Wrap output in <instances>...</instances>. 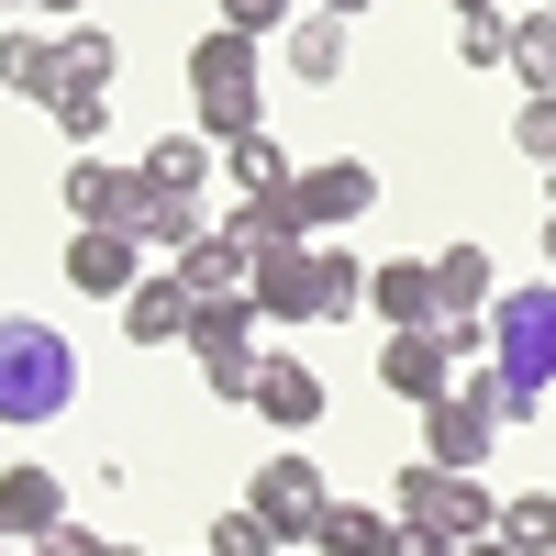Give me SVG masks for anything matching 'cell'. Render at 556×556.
I'll use <instances>...</instances> for the list:
<instances>
[{"instance_id": "obj_20", "label": "cell", "mask_w": 556, "mask_h": 556, "mask_svg": "<svg viewBox=\"0 0 556 556\" xmlns=\"http://www.w3.org/2000/svg\"><path fill=\"white\" fill-rule=\"evenodd\" d=\"M223 235H235L245 256H267V245H312V235H301V201H290V190H256V201H235V212H223Z\"/></svg>"}, {"instance_id": "obj_24", "label": "cell", "mask_w": 556, "mask_h": 556, "mask_svg": "<svg viewBox=\"0 0 556 556\" xmlns=\"http://www.w3.org/2000/svg\"><path fill=\"white\" fill-rule=\"evenodd\" d=\"M513 78H523V101H545V89H556V12H545V0L513 23Z\"/></svg>"}, {"instance_id": "obj_2", "label": "cell", "mask_w": 556, "mask_h": 556, "mask_svg": "<svg viewBox=\"0 0 556 556\" xmlns=\"http://www.w3.org/2000/svg\"><path fill=\"white\" fill-rule=\"evenodd\" d=\"M78 401V345L34 312H0V424H56Z\"/></svg>"}, {"instance_id": "obj_38", "label": "cell", "mask_w": 556, "mask_h": 556, "mask_svg": "<svg viewBox=\"0 0 556 556\" xmlns=\"http://www.w3.org/2000/svg\"><path fill=\"white\" fill-rule=\"evenodd\" d=\"M456 556H513V545H501V534H479V545H456Z\"/></svg>"}, {"instance_id": "obj_18", "label": "cell", "mask_w": 556, "mask_h": 556, "mask_svg": "<svg viewBox=\"0 0 556 556\" xmlns=\"http://www.w3.org/2000/svg\"><path fill=\"white\" fill-rule=\"evenodd\" d=\"M245 301H256V323H312V245H267Z\"/></svg>"}, {"instance_id": "obj_1", "label": "cell", "mask_w": 556, "mask_h": 556, "mask_svg": "<svg viewBox=\"0 0 556 556\" xmlns=\"http://www.w3.org/2000/svg\"><path fill=\"white\" fill-rule=\"evenodd\" d=\"M190 112L212 146H235V134H267V45L235 34V23H212L190 45Z\"/></svg>"}, {"instance_id": "obj_12", "label": "cell", "mask_w": 556, "mask_h": 556, "mask_svg": "<svg viewBox=\"0 0 556 556\" xmlns=\"http://www.w3.org/2000/svg\"><path fill=\"white\" fill-rule=\"evenodd\" d=\"M167 267H178V290H190V301H245V290H256V256L223 235V223H212L201 245H178Z\"/></svg>"}, {"instance_id": "obj_39", "label": "cell", "mask_w": 556, "mask_h": 556, "mask_svg": "<svg viewBox=\"0 0 556 556\" xmlns=\"http://www.w3.org/2000/svg\"><path fill=\"white\" fill-rule=\"evenodd\" d=\"M323 12H334V23H356V12H367V0H323Z\"/></svg>"}, {"instance_id": "obj_22", "label": "cell", "mask_w": 556, "mask_h": 556, "mask_svg": "<svg viewBox=\"0 0 556 556\" xmlns=\"http://www.w3.org/2000/svg\"><path fill=\"white\" fill-rule=\"evenodd\" d=\"M212 156H223L212 134H167V146L146 156V190H156V201H201V178H212Z\"/></svg>"}, {"instance_id": "obj_14", "label": "cell", "mask_w": 556, "mask_h": 556, "mask_svg": "<svg viewBox=\"0 0 556 556\" xmlns=\"http://www.w3.org/2000/svg\"><path fill=\"white\" fill-rule=\"evenodd\" d=\"M134 278H146V245H134V235H89V223H78V245H67V290L123 301Z\"/></svg>"}, {"instance_id": "obj_36", "label": "cell", "mask_w": 556, "mask_h": 556, "mask_svg": "<svg viewBox=\"0 0 556 556\" xmlns=\"http://www.w3.org/2000/svg\"><path fill=\"white\" fill-rule=\"evenodd\" d=\"M390 556H456V545H434V534H412V523H401V534H390Z\"/></svg>"}, {"instance_id": "obj_3", "label": "cell", "mask_w": 556, "mask_h": 556, "mask_svg": "<svg viewBox=\"0 0 556 556\" xmlns=\"http://www.w3.org/2000/svg\"><path fill=\"white\" fill-rule=\"evenodd\" d=\"M490 379H501V401H513V424L545 412V390H556V278L490 301Z\"/></svg>"}, {"instance_id": "obj_9", "label": "cell", "mask_w": 556, "mask_h": 556, "mask_svg": "<svg viewBox=\"0 0 556 556\" xmlns=\"http://www.w3.org/2000/svg\"><path fill=\"white\" fill-rule=\"evenodd\" d=\"M290 201H301V235H345V223L379 201V167L367 156H323V167L290 178Z\"/></svg>"}, {"instance_id": "obj_37", "label": "cell", "mask_w": 556, "mask_h": 556, "mask_svg": "<svg viewBox=\"0 0 556 556\" xmlns=\"http://www.w3.org/2000/svg\"><path fill=\"white\" fill-rule=\"evenodd\" d=\"M12 12H56V23H78V12H89V0H12Z\"/></svg>"}, {"instance_id": "obj_6", "label": "cell", "mask_w": 556, "mask_h": 556, "mask_svg": "<svg viewBox=\"0 0 556 556\" xmlns=\"http://www.w3.org/2000/svg\"><path fill=\"white\" fill-rule=\"evenodd\" d=\"M190 356H201V379H212L223 401H256V356H267L256 301H201V312H190Z\"/></svg>"}, {"instance_id": "obj_32", "label": "cell", "mask_w": 556, "mask_h": 556, "mask_svg": "<svg viewBox=\"0 0 556 556\" xmlns=\"http://www.w3.org/2000/svg\"><path fill=\"white\" fill-rule=\"evenodd\" d=\"M201 556H290V545H278V534H267L256 513H223V523L201 534Z\"/></svg>"}, {"instance_id": "obj_25", "label": "cell", "mask_w": 556, "mask_h": 556, "mask_svg": "<svg viewBox=\"0 0 556 556\" xmlns=\"http://www.w3.org/2000/svg\"><path fill=\"white\" fill-rule=\"evenodd\" d=\"M356 301H367V267L334 256V245H312V323H345Z\"/></svg>"}, {"instance_id": "obj_11", "label": "cell", "mask_w": 556, "mask_h": 556, "mask_svg": "<svg viewBox=\"0 0 556 556\" xmlns=\"http://www.w3.org/2000/svg\"><path fill=\"white\" fill-rule=\"evenodd\" d=\"M56 523H67L56 468H0V545H45Z\"/></svg>"}, {"instance_id": "obj_16", "label": "cell", "mask_w": 556, "mask_h": 556, "mask_svg": "<svg viewBox=\"0 0 556 556\" xmlns=\"http://www.w3.org/2000/svg\"><path fill=\"white\" fill-rule=\"evenodd\" d=\"M190 312H201V301L178 290V267H167V278H134V290H123V334H134V345H190Z\"/></svg>"}, {"instance_id": "obj_5", "label": "cell", "mask_w": 556, "mask_h": 556, "mask_svg": "<svg viewBox=\"0 0 556 556\" xmlns=\"http://www.w3.org/2000/svg\"><path fill=\"white\" fill-rule=\"evenodd\" d=\"M501 424H513V401H501V379H490V367H479V379H468V367H456V390L424 412V456H434V468H490V445H501Z\"/></svg>"}, {"instance_id": "obj_23", "label": "cell", "mask_w": 556, "mask_h": 556, "mask_svg": "<svg viewBox=\"0 0 556 556\" xmlns=\"http://www.w3.org/2000/svg\"><path fill=\"white\" fill-rule=\"evenodd\" d=\"M290 78H301V89H323V78H345V23H334V12H312V23H290Z\"/></svg>"}, {"instance_id": "obj_13", "label": "cell", "mask_w": 556, "mask_h": 556, "mask_svg": "<svg viewBox=\"0 0 556 556\" xmlns=\"http://www.w3.org/2000/svg\"><path fill=\"white\" fill-rule=\"evenodd\" d=\"M256 412H267L278 434H312V424H323V379H312L290 345H267V356H256Z\"/></svg>"}, {"instance_id": "obj_15", "label": "cell", "mask_w": 556, "mask_h": 556, "mask_svg": "<svg viewBox=\"0 0 556 556\" xmlns=\"http://www.w3.org/2000/svg\"><path fill=\"white\" fill-rule=\"evenodd\" d=\"M490 301H501V267L479 245H445L434 256V323H490Z\"/></svg>"}, {"instance_id": "obj_17", "label": "cell", "mask_w": 556, "mask_h": 556, "mask_svg": "<svg viewBox=\"0 0 556 556\" xmlns=\"http://www.w3.org/2000/svg\"><path fill=\"white\" fill-rule=\"evenodd\" d=\"M56 78H67L56 34H45V23H0V89H23V101L45 112V101H56Z\"/></svg>"}, {"instance_id": "obj_40", "label": "cell", "mask_w": 556, "mask_h": 556, "mask_svg": "<svg viewBox=\"0 0 556 556\" xmlns=\"http://www.w3.org/2000/svg\"><path fill=\"white\" fill-rule=\"evenodd\" d=\"M545 278H556V212H545Z\"/></svg>"}, {"instance_id": "obj_30", "label": "cell", "mask_w": 556, "mask_h": 556, "mask_svg": "<svg viewBox=\"0 0 556 556\" xmlns=\"http://www.w3.org/2000/svg\"><path fill=\"white\" fill-rule=\"evenodd\" d=\"M456 56L468 67H513V12H456Z\"/></svg>"}, {"instance_id": "obj_19", "label": "cell", "mask_w": 556, "mask_h": 556, "mask_svg": "<svg viewBox=\"0 0 556 556\" xmlns=\"http://www.w3.org/2000/svg\"><path fill=\"white\" fill-rule=\"evenodd\" d=\"M367 290H379V323L412 334V323H434V256H379L367 267Z\"/></svg>"}, {"instance_id": "obj_28", "label": "cell", "mask_w": 556, "mask_h": 556, "mask_svg": "<svg viewBox=\"0 0 556 556\" xmlns=\"http://www.w3.org/2000/svg\"><path fill=\"white\" fill-rule=\"evenodd\" d=\"M56 56H67V78H89V89H112V78H123V45H112L101 23H67V34H56ZM67 78H56V89H67Z\"/></svg>"}, {"instance_id": "obj_21", "label": "cell", "mask_w": 556, "mask_h": 556, "mask_svg": "<svg viewBox=\"0 0 556 556\" xmlns=\"http://www.w3.org/2000/svg\"><path fill=\"white\" fill-rule=\"evenodd\" d=\"M390 513H379V501H334V513H323L312 523V556H390Z\"/></svg>"}, {"instance_id": "obj_35", "label": "cell", "mask_w": 556, "mask_h": 556, "mask_svg": "<svg viewBox=\"0 0 556 556\" xmlns=\"http://www.w3.org/2000/svg\"><path fill=\"white\" fill-rule=\"evenodd\" d=\"M45 556H112V534H89V523H56V534H45Z\"/></svg>"}, {"instance_id": "obj_43", "label": "cell", "mask_w": 556, "mask_h": 556, "mask_svg": "<svg viewBox=\"0 0 556 556\" xmlns=\"http://www.w3.org/2000/svg\"><path fill=\"white\" fill-rule=\"evenodd\" d=\"M112 556H146V545H112Z\"/></svg>"}, {"instance_id": "obj_42", "label": "cell", "mask_w": 556, "mask_h": 556, "mask_svg": "<svg viewBox=\"0 0 556 556\" xmlns=\"http://www.w3.org/2000/svg\"><path fill=\"white\" fill-rule=\"evenodd\" d=\"M0 556H45V545H0Z\"/></svg>"}, {"instance_id": "obj_27", "label": "cell", "mask_w": 556, "mask_h": 556, "mask_svg": "<svg viewBox=\"0 0 556 556\" xmlns=\"http://www.w3.org/2000/svg\"><path fill=\"white\" fill-rule=\"evenodd\" d=\"M223 178H235V201H256V190H290V156H278L267 134H235V146H223Z\"/></svg>"}, {"instance_id": "obj_31", "label": "cell", "mask_w": 556, "mask_h": 556, "mask_svg": "<svg viewBox=\"0 0 556 556\" xmlns=\"http://www.w3.org/2000/svg\"><path fill=\"white\" fill-rule=\"evenodd\" d=\"M45 112H56V134H67V146H89V134L112 123V89H89V78H67L56 101H45Z\"/></svg>"}, {"instance_id": "obj_41", "label": "cell", "mask_w": 556, "mask_h": 556, "mask_svg": "<svg viewBox=\"0 0 556 556\" xmlns=\"http://www.w3.org/2000/svg\"><path fill=\"white\" fill-rule=\"evenodd\" d=\"M456 12H501V0H456Z\"/></svg>"}, {"instance_id": "obj_4", "label": "cell", "mask_w": 556, "mask_h": 556, "mask_svg": "<svg viewBox=\"0 0 556 556\" xmlns=\"http://www.w3.org/2000/svg\"><path fill=\"white\" fill-rule=\"evenodd\" d=\"M390 523H412V534H434V545H479V534H501V501L468 479V468H401V490H390Z\"/></svg>"}, {"instance_id": "obj_7", "label": "cell", "mask_w": 556, "mask_h": 556, "mask_svg": "<svg viewBox=\"0 0 556 556\" xmlns=\"http://www.w3.org/2000/svg\"><path fill=\"white\" fill-rule=\"evenodd\" d=\"M245 513H256L278 545H312V523L334 513V490H323V468H312L301 445H278L267 468H256V490H245Z\"/></svg>"}, {"instance_id": "obj_44", "label": "cell", "mask_w": 556, "mask_h": 556, "mask_svg": "<svg viewBox=\"0 0 556 556\" xmlns=\"http://www.w3.org/2000/svg\"><path fill=\"white\" fill-rule=\"evenodd\" d=\"M545 201H556V167H545Z\"/></svg>"}, {"instance_id": "obj_34", "label": "cell", "mask_w": 556, "mask_h": 556, "mask_svg": "<svg viewBox=\"0 0 556 556\" xmlns=\"http://www.w3.org/2000/svg\"><path fill=\"white\" fill-rule=\"evenodd\" d=\"M223 23H235V34H256V45H267L278 23H290V0H223Z\"/></svg>"}, {"instance_id": "obj_10", "label": "cell", "mask_w": 556, "mask_h": 556, "mask_svg": "<svg viewBox=\"0 0 556 556\" xmlns=\"http://www.w3.org/2000/svg\"><path fill=\"white\" fill-rule=\"evenodd\" d=\"M146 167H101V156H78L67 167V212L89 223V235H134V212H146Z\"/></svg>"}, {"instance_id": "obj_33", "label": "cell", "mask_w": 556, "mask_h": 556, "mask_svg": "<svg viewBox=\"0 0 556 556\" xmlns=\"http://www.w3.org/2000/svg\"><path fill=\"white\" fill-rule=\"evenodd\" d=\"M513 146H523L534 167H556V89H545V101H523V112H513Z\"/></svg>"}, {"instance_id": "obj_45", "label": "cell", "mask_w": 556, "mask_h": 556, "mask_svg": "<svg viewBox=\"0 0 556 556\" xmlns=\"http://www.w3.org/2000/svg\"><path fill=\"white\" fill-rule=\"evenodd\" d=\"M545 12H556V0H545Z\"/></svg>"}, {"instance_id": "obj_8", "label": "cell", "mask_w": 556, "mask_h": 556, "mask_svg": "<svg viewBox=\"0 0 556 556\" xmlns=\"http://www.w3.org/2000/svg\"><path fill=\"white\" fill-rule=\"evenodd\" d=\"M379 390L412 401V412H434V401L456 390V345H445V323H412V334L379 345Z\"/></svg>"}, {"instance_id": "obj_26", "label": "cell", "mask_w": 556, "mask_h": 556, "mask_svg": "<svg viewBox=\"0 0 556 556\" xmlns=\"http://www.w3.org/2000/svg\"><path fill=\"white\" fill-rule=\"evenodd\" d=\"M201 235H212L201 201H146V212H134V245H146V256H178V245H201Z\"/></svg>"}, {"instance_id": "obj_29", "label": "cell", "mask_w": 556, "mask_h": 556, "mask_svg": "<svg viewBox=\"0 0 556 556\" xmlns=\"http://www.w3.org/2000/svg\"><path fill=\"white\" fill-rule=\"evenodd\" d=\"M501 545H513V556H545V545H556V490L501 501Z\"/></svg>"}]
</instances>
